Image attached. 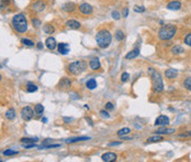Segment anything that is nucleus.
I'll list each match as a JSON object with an SVG mask.
<instances>
[{
    "label": "nucleus",
    "mask_w": 191,
    "mask_h": 162,
    "mask_svg": "<svg viewBox=\"0 0 191 162\" xmlns=\"http://www.w3.org/2000/svg\"><path fill=\"white\" fill-rule=\"evenodd\" d=\"M148 75L152 78V84H153V90L154 93L159 94L164 92V83H163V78H162V75L154 69L153 67H149L148 69Z\"/></svg>",
    "instance_id": "1"
},
{
    "label": "nucleus",
    "mask_w": 191,
    "mask_h": 162,
    "mask_svg": "<svg viewBox=\"0 0 191 162\" xmlns=\"http://www.w3.org/2000/svg\"><path fill=\"white\" fill-rule=\"evenodd\" d=\"M95 42L99 48L101 49H107L112 42V35L108 30H100L99 32L95 34Z\"/></svg>",
    "instance_id": "2"
},
{
    "label": "nucleus",
    "mask_w": 191,
    "mask_h": 162,
    "mask_svg": "<svg viewBox=\"0 0 191 162\" xmlns=\"http://www.w3.org/2000/svg\"><path fill=\"white\" fill-rule=\"evenodd\" d=\"M12 25L17 32L24 33L28 30V20L23 13H18L12 18Z\"/></svg>",
    "instance_id": "3"
},
{
    "label": "nucleus",
    "mask_w": 191,
    "mask_h": 162,
    "mask_svg": "<svg viewBox=\"0 0 191 162\" xmlns=\"http://www.w3.org/2000/svg\"><path fill=\"white\" fill-rule=\"evenodd\" d=\"M177 33V27L174 25H164L158 31V38L163 41L171 40Z\"/></svg>",
    "instance_id": "4"
},
{
    "label": "nucleus",
    "mask_w": 191,
    "mask_h": 162,
    "mask_svg": "<svg viewBox=\"0 0 191 162\" xmlns=\"http://www.w3.org/2000/svg\"><path fill=\"white\" fill-rule=\"evenodd\" d=\"M86 67H87L86 62L76 61L68 65V72L72 74V75H79L81 72H84Z\"/></svg>",
    "instance_id": "5"
},
{
    "label": "nucleus",
    "mask_w": 191,
    "mask_h": 162,
    "mask_svg": "<svg viewBox=\"0 0 191 162\" xmlns=\"http://www.w3.org/2000/svg\"><path fill=\"white\" fill-rule=\"evenodd\" d=\"M33 115H34V111L32 109L30 106H27V107H23L21 109V117L23 118L25 122H29L33 118Z\"/></svg>",
    "instance_id": "6"
},
{
    "label": "nucleus",
    "mask_w": 191,
    "mask_h": 162,
    "mask_svg": "<svg viewBox=\"0 0 191 162\" xmlns=\"http://www.w3.org/2000/svg\"><path fill=\"white\" fill-rule=\"evenodd\" d=\"M78 9H79V11L83 14H85V16H89V14H91L92 11H93V8H92L91 4H87V2H83V4H79V7H78Z\"/></svg>",
    "instance_id": "7"
},
{
    "label": "nucleus",
    "mask_w": 191,
    "mask_h": 162,
    "mask_svg": "<svg viewBox=\"0 0 191 162\" xmlns=\"http://www.w3.org/2000/svg\"><path fill=\"white\" fill-rule=\"evenodd\" d=\"M169 125V118L167 116H165V115H160L158 117L156 118L155 120V126H160V127H163V126H168Z\"/></svg>",
    "instance_id": "8"
},
{
    "label": "nucleus",
    "mask_w": 191,
    "mask_h": 162,
    "mask_svg": "<svg viewBox=\"0 0 191 162\" xmlns=\"http://www.w3.org/2000/svg\"><path fill=\"white\" fill-rule=\"evenodd\" d=\"M116 158H118V155H116L114 152H106L104 154H102V161L104 162H111V161H116Z\"/></svg>",
    "instance_id": "9"
},
{
    "label": "nucleus",
    "mask_w": 191,
    "mask_h": 162,
    "mask_svg": "<svg viewBox=\"0 0 191 162\" xmlns=\"http://www.w3.org/2000/svg\"><path fill=\"white\" fill-rule=\"evenodd\" d=\"M45 8H46V4L44 2V1H42V0H39V1H36V2H34V4H33V10L34 11H36V12H42L43 10H45Z\"/></svg>",
    "instance_id": "10"
},
{
    "label": "nucleus",
    "mask_w": 191,
    "mask_h": 162,
    "mask_svg": "<svg viewBox=\"0 0 191 162\" xmlns=\"http://www.w3.org/2000/svg\"><path fill=\"white\" fill-rule=\"evenodd\" d=\"M76 8H77V6H76L74 2H66V4H64L63 7H62L63 11H65V12H74L76 10Z\"/></svg>",
    "instance_id": "11"
},
{
    "label": "nucleus",
    "mask_w": 191,
    "mask_h": 162,
    "mask_svg": "<svg viewBox=\"0 0 191 162\" xmlns=\"http://www.w3.org/2000/svg\"><path fill=\"white\" fill-rule=\"evenodd\" d=\"M45 44H46V48L48 50H54L57 46V42L53 37H48L45 41Z\"/></svg>",
    "instance_id": "12"
},
{
    "label": "nucleus",
    "mask_w": 191,
    "mask_h": 162,
    "mask_svg": "<svg viewBox=\"0 0 191 162\" xmlns=\"http://www.w3.org/2000/svg\"><path fill=\"white\" fill-rule=\"evenodd\" d=\"M57 46H58V53L62 54V55H66V54H68V52L70 51L69 45H68L67 43H60Z\"/></svg>",
    "instance_id": "13"
},
{
    "label": "nucleus",
    "mask_w": 191,
    "mask_h": 162,
    "mask_svg": "<svg viewBox=\"0 0 191 162\" xmlns=\"http://www.w3.org/2000/svg\"><path fill=\"white\" fill-rule=\"evenodd\" d=\"M89 66H90V69H93V71H97V69H99L101 67V64H100V61L98 57H93L91 59V61L89 62Z\"/></svg>",
    "instance_id": "14"
},
{
    "label": "nucleus",
    "mask_w": 191,
    "mask_h": 162,
    "mask_svg": "<svg viewBox=\"0 0 191 162\" xmlns=\"http://www.w3.org/2000/svg\"><path fill=\"white\" fill-rule=\"evenodd\" d=\"M180 8H181V2H180V1H177V0L170 1V2L167 4V9H169V10H175V11H177V10H179Z\"/></svg>",
    "instance_id": "15"
},
{
    "label": "nucleus",
    "mask_w": 191,
    "mask_h": 162,
    "mask_svg": "<svg viewBox=\"0 0 191 162\" xmlns=\"http://www.w3.org/2000/svg\"><path fill=\"white\" fill-rule=\"evenodd\" d=\"M70 86H72V82H70V80L67 78V77L62 78L60 82V84H58V87H60V88H68V87H70Z\"/></svg>",
    "instance_id": "16"
},
{
    "label": "nucleus",
    "mask_w": 191,
    "mask_h": 162,
    "mask_svg": "<svg viewBox=\"0 0 191 162\" xmlns=\"http://www.w3.org/2000/svg\"><path fill=\"white\" fill-rule=\"evenodd\" d=\"M165 75L169 80H175L176 77H177V75H178V71L175 69H169L165 72Z\"/></svg>",
    "instance_id": "17"
},
{
    "label": "nucleus",
    "mask_w": 191,
    "mask_h": 162,
    "mask_svg": "<svg viewBox=\"0 0 191 162\" xmlns=\"http://www.w3.org/2000/svg\"><path fill=\"white\" fill-rule=\"evenodd\" d=\"M66 27L69 29L77 30V29H79L80 27H81V25H80V22H78V21H76V20H68L67 22H66Z\"/></svg>",
    "instance_id": "18"
},
{
    "label": "nucleus",
    "mask_w": 191,
    "mask_h": 162,
    "mask_svg": "<svg viewBox=\"0 0 191 162\" xmlns=\"http://www.w3.org/2000/svg\"><path fill=\"white\" fill-rule=\"evenodd\" d=\"M139 55V49H134L132 50V51H130V52L127 53L126 55H125V59L126 60H132V59H135V57H137Z\"/></svg>",
    "instance_id": "19"
},
{
    "label": "nucleus",
    "mask_w": 191,
    "mask_h": 162,
    "mask_svg": "<svg viewBox=\"0 0 191 162\" xmlns=\"http://www.w3.org/2000/svg\"><path fill=\"white\" fill-rule=\"evenodd\" d=\"M175 131V129H168L166 128V126H163V128H159L156 131V135H170Z\"/></svg>",
    "instance_id": "20"
},
{
    "label": "nucleus",
    "mask_w": 191,
    "mask_h": 162,
    "mask_svg": "<svg viewBox=\"0 0 191 162\" xmlns=\"http://www.w3.org/2000/svg\"><path fill=\"white\" fill-rule=\"evenodd\" d=\"M85 140H90V137H76V138H70L66 140V143H74V142H79V141H85Z\"/></svg>",
    "instance_id": "21"
},
{
    "label": "nucleus",
    "mask_w": 191,
    "mask_h": 162,
    "mask_svg": "<svg viewBox=\"0 0 191 162\" xmlns=\"http://www.w3.org/2000/svg\"><path fill=\"white\" fill-rule=\"evenodd\" d=\"M170 52L172 53V54H175V55H179V54L185 52V49H183L181 45H175V46L171 48Z\"/></svg>",
    "instance_id": "22"
},
{
    "label": "nucleus",
    "mask_w": 191,
    "mask_h": 162,
    "mask_svg": "<svg viewBox=\"0 0 191 162\" xmlns=\"http://www.w3.org/2000/svg\"><path fill=\"white\" fill-rule=\"evenodd\" d=\"M6 118L9 119V120H13L14 118H16V111L13 108H10V109L7 110V113H6Z\"/></svg>",
    "instance_id": "23"
},
{
    "label": "nucleus",
    "mask_w": 191,
    "mask_h": 162,
    "mask_svg": "<svg viewBox=\"0 0 191 162\" xmlns=\"http://www.w3.org/2000/svg\"><path fill=\"white\" fill-rule=\"evenodd\" d=\"M86 86H87L88 89H95V87H97V82H95V80H93V78H90L89 81H87Z\"/></svg>",
    "instance_id": "24"
},
{
    "label": "nucleus",
    "mask_w": 191,
    "mask_h": 162,
    "mask_svg": "<svg viewBox=\"0 0 191 162\" xmlns=\"http://www.w3.org/2000/svg\"><path fill=\"white\" fill-rule=\"evenodd\" d=\"M34 111H35V114H36V115H39V116L43 115V113H44L43 105H41V104H37V105H35V107H34Z\"/></svg>",
    "instance_id": "25"
},
{
    "label": "nucleus",
    "mask_w": 191,
    "mask_h": 162,
    "mask_svg": "<svg viewBox=\"0 0 191 162\" xmlns=\"http://www.w3.org/2000/svg\"><path fill=\"white\" fill-rule=\"evenodd\" d=\"M114 37H116V39L119 41V42H121V41L124 40V37H125V35H124V32L122 30H118L116 32V34H114Z\"/></svg>",
    "instance_id": "26"
},
{
    "label": "nucleus",
    "mask_w": 191,
    "mask_h": 162,
    "mask_svg": "<svg viewBox=\"0 0 191 162\" xmlns=\"http://www.w3.org/2000/svg\"><path fill=\"white\" fill-rule=\"evenodd\" d=\"M27 90H28L29 93H34L37 90V86L35 84H33V83H28V85H27Z\"/></svg>",
    "instance_id": "27"
},
{
    "label": "nucleus",
    "mask_w": 191,
    "mask_h": 162,
    "mask_svg": "<svg viewBox=\"0 0 191 162\" xmlns=\"http://www.w3.org/2000/svg\"><path fill=\"white\" fill-rule=\"evenodd\" d=\"M163 140V137L160 135H156V136H153V137L148 138L147 142H157V141H162Z\"/></svg>",
    "instance_id": "28"
},
{
    "label": "nucleus",
    "mask_w": 191,
    "mask_h": 162,
    "mask_svg": "<svg viewBox=\"0 0 191 162\" xmlns=\"http://www.w3.org/2000/svg\"><path fill=\"white\" fill-rule=\"evenodd\" d=\"M43 30L45 33H47V34H52L54 32V27L51 25H45L43 27Z\"/></svg>",
    "instance_id": "29"
},
{
    "label": "nucleus",
    "mask_w": 191,
    "mask_h": 162,
    "mask_svg": "<svg viewBox=\"0 0 191 162\" xmlns=\"http://www.w3.org/2000/svg\"><path fill=\"white\" fill-rule=\"evenodd\" d=\"M130 132H131V129H130V128H122V129H120L119 131H118V136L122 137V136H125V135L130 134Z\"/></svg>",
    "instance_id": "30"
},
{
    "label": "nucleus",
    "mask_w": 191,
    "mask_h": 162,
    "mask_svg": "<svg viewBox=\"0 0 191 162\" xmlns=\"http://www.w3.org/2000/svg\"><path fill=\"white\" fill-rule=\"evenodd\" d=\"M37 141V138H35V139H32V138H22L21 139V142L22 143H33V142H36Z\"/></svg>",
    "instance_id": "31"
},
{
    "label": "nucleus",
    "mask_w": 191,
    "mask_h": 162,
    "mask_svg": "<svg viewBox=\"0 0 191 162\" xmlns=\"http://www.w3.org/2000/svg\"><path fill=\"white\" fill-rule=\"evenodd\" d=\"M183 85H185V87H186L188 90H191V77H187V78L185 80Z\"/></svg>",
    "instance_id": "32"
},
{
    "label": "nucleus",
    "mask_w": 191,
    "mask_h": 162,
    "mask_svg": "<svg viewBox=\"0 0 191 162\" xmlns=\"http://www.w3.org/2000/svg\"><path fill=\"white\" fill-rule=\"evenodd\" d=\"M21 43L23 45H27V46H33V45H34V42L31 40H29V39H22V40H21Z\"/></svg>",
    "instance_id": "33"
},
{
    "label": "nucleus",
    "mask_w": 191,
    "mask_h": 162,
    "mask_svg": "<svg viewBox=\"0 0 191 162\" xmlns=\"http://www.w3.org/2000/svg\"><path fill=\"white\" fill-rule=\"evenodd\" d=\"M19 152L18 151H16V150H6V151H4V155H6V157H9V155H14V154H18Z\"/></svg>",
    "instance_id": "34"
},
{
    "label": "nucleus",
    "mask_w": 191,
    "mask_h": 162,
    "mask_svg": "<svg viewBox=\"0 0 191 162\" xmlns=\"http://www.w3.org/2000/svg\"><path fill=\"white\" fill-rule=\"evenodd\" d=\"M183 42H185L188 46H190V48H191V32L188 33L187 35L185 37V40H183Z\"/></svg>",
    "instance_id": "35"
},
{
    "label": "nucleus",
    "mask_w": 191,
    "mask_h": 162,
    "mask_svg": "<svg viewBox=\"0 0 191 162\" xmlns=\"http://www.w3.org/2000/svg\"><path fill=\"white\" fill-rule=\"evenodd\" d=\"M129 78H130V74L126 73V72L122 73V75H121V81L123 82V83H125V82H126Z\"/></svg>",
    "instance_id": "36"
},
{
    "label": "nucleus",
    "mask_w": 191,
    "mask_h": 162,
    "mask_svg": "<svg viewBox=\"0 0 191 162\" xmlns=\"http://www.w3.org/2000/svg\"><path fill=\"white\" fill-rule=\"evenodd\" d=\"M112 18H113V19H114V20H119L120 18H121V14H120V12L119 11H116V10H114V11H112Z\"/></svg>",
    "instance_id": "37"
},
{
    "label": "nucleus",
    "mask_w": 191,
    "mask_h": 162,
    "mask_svg": "<svg viewBox=\"0 0 191 162\" xmlns=\"http://www.w3.org/2000/svg\"><path fill=\"white\" fill-rule=\"evenodd\" d=\"M145 10H146V9H145V7H143V6H141V7H139V6H135V7H134V11H135V12H144Z\"/></svg>",
    "instance_id": "38"
},
{
    "label": "nucleus",
    "mask_w": 191,
    "mask_h": 162,
    "mask_svg": "<svg viewBox=\"0 0 191 162\" xmlns=\"http://www.w3.org/2000/svg\"><path fill=\"white\" fill-rule=\"evenodd\" d=\"M32 25H33V27H35V28H39L41 25V21L37 20V19H32Z\"/></svg>",
    "instance_id": "39"
},
{
    "label": "nucleus",
    "mask_w": 191,
    "mask_h": 162,
    "mask_svg": "<svg viewBox=\"0 0 191 162\" xmlns=\"http://www.w3.org/2000/svg\"><path fill=\"white\" fill-rule=\"evenodd\" d=\"M23 147L25 148V149H30V148H34V147H36L35 142H33V143H24Z\"/></svg>",
    "instance_id": "40"
},
{
    "label": "nucleus",
    "mask_w": 191,
    "mask_h": 162,
    "mask_svg": "<svg viewBox=\"0 0 191 162\" xmlns=\"http://www.w3.org/2000/svg\"><path fill=\"white\" fill-rule=\"evenodd\" d=\"M100 115H101V117H103V118L110 117V115H109L108 111H106V110H101V111H100Z\"/></svg>",
    "instance_id": "41"
},
{
    "label": "nucleus",
    "mask_w": 191,
    "mask_h": 162,
    "mask_svg": "<svg viewBox=\"0 0 191 162\" xmlns=\"http://www.w3.org/2000/svg\"><path fill=\"white\" fill-rule=\"evenodd\" d=\"M113 107H114V106H113V104H112V103H107V104H106V108H107L108 110L113 109Z\"/></svg>",
    "instance_id": "42"
},
{
    "label": "nucleus",
    "mask_w": 191,
    "mask_h": 162,
    "mask_svg": "<svg viewBox=\"0 0 191 162\" xmlns=\"http://www.w3.org/2000/svg\"><path fill=\"white\" fill-rule=\"evenodd\" d=\"M127 16H129V8H124L123 12H122V17L126 18Z\"/></svg>",
    "instance_id": "43"
},
{
    "label": "nucleus",
    "mask_w": 191,
    "mask_h": 162,
    "mask_svg": "<svg viewBox=\"0 0 191 162\" xmlns=\"http://www.w3.org/2000/svg\"><path fill=\"white\" fill-rule=\"evenodd\" d=\"M121 142H110L109 143V147H116V146H120Z\"/></svg>",
    "instance_id": "44"
},
{
    "label": "nucleus",
    "mask_w": 191,
    "mask_h": 162,
    "mask_svg": "<svg viewBox=\"0 0 191 162\" xmlns=\"http://www.w3.org/2000/svg\"><path fill=\"white\" fill-rule=\"evenodd\" d=\"M86 120H87V122H88V124H89V125H90V126H92V125H93V124H92V122H91V120H90V119H89V118H86Z\"/></svg>",
    "instance_id": "45"
},
{
    "label": "nucleus",
    "mask_w": 191,
    "mask_h": 162,
    "mask_svg": "<svg viewBox=\"0 0 191 162\" xmlns=\"http://www.w3.org/2000/svg\"><path fill=\"white\" fill-rule=\"evenodd\" d=\"M37 48H39V49H42V48H43V45H42V43H41V42H39V44H37Z\"/></svg>",
    "instance_id": "46"
},
{
    "label": "nucleus",
    "mask_w": 191,
    "mask_h": 162,
    "mask_svg": "<svg viewBox=\"0 0 191 162\" xmlns=\"http://www.w3.org/2000/svg\"><path fill=\"white\" fill-rule=\"evenodd\" d=\"M64 120H65V122H70L72 118H64Z\"/></svg>",
    "instance_id": "47"
},
{
    "label": "nucleus",
    "mask_w": 191,
    "mask_h": 162,
    "mask_svg": "<svg viewBox=\"0 0 191 162\" xmlns=\"http://www.w3.org/2000/svg\"><path fill=\"white\" fill-rule=\"evenodd\" d=\"M42 122H47V119H46V118H43V119H42Z\"/></svg>",
    "instance_id": "48"
},
{
    "label": "nucleus",
    "mask_w": 191,
    "mask_h": 162,
    "mask_svg": "<svg viewBox=\"0 0 191 162\" xmlns=\"http://www.w3.org/2000/svg\"><path fill=\"white\" fill-rule=\"evenodd\" d=\"M1 77H2V76H1V74H0V81H1Z\"/></svg>",
    "instance_id": "49"
},
{
    "label": "nucleus",
    "mask_w": 191,
    "mask_h": 162,
    "mask_svg": "<svg viewBox=\"0 0 191 162\" xmlns=\"http://www.w3.org/2000/svg\"><path fill=\"white\" fill-rule=\"evenodd\" d=\"M189 135H190V136H191V131H189Z\"/></svg>",
    "instance_id": "50"
},
{
    "label": "nucleus",
    "mask_w": 191,
    "mask_h": 162,
    "mask_svg": "<svg viewBox=\"0 0 191 162\" xmlns=\"http://www.w3.org/2000/svg\"><path fill=\"white\" fill-rule=\"evenodd\" d=\"M0 69H1V65H0Z\"/></svg>",
    "instance_id": "51"
}]
</instances>
